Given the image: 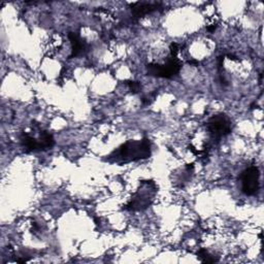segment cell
Returning a JSON list of instances; mask_svg holds the SVG:
<instances>
[{"mask_svg": "<svg viewBox=\"0 0 264 264\" xmlns=\"http://www.w3.org/2000/svg\"><path fill=\"white\" fill-rule=\"evenodd\" d=\"M151 156V141L148 138L141 140H129L115 150L107 160L116 163H128L147 159Z\"/></svg>", "mask_w": 264, "mask_h": 264, "instance_id": "obj_1", "label": "cell"}, {"mask_svg": "<svg viewBox=\"0 0 264 264\" xmlns=\"http://www.w3.org/2000/svg\"><path fill=\"white\" fill-rule=\"evenodd\" d=\"M156 191H157V188H156V185L153 181H143L140 185V188L132 196L131 200L127 203L124 209L132 212L146 210L153 202Z\"/></svg>", "mask_w": 264, "mask_h": 264, "instance_id": "obj_2", "label": "cell"}, {"mask_svg": "<svg viewBox=\"0 0 264 264\" xmlns=\"http://www.w3.org/2000/svg\"><path fill=\"white\" fill-rule=\"evenodd\" d=\"M182 68V62L177 57L171 56L164 64L150 63L147 65L148 76L156 78L172 79L176 77Z\"/></svg>", "mask_w": 264, "mask_h": 264, "instance_id": "obj_3", "label": "cell"}, {"mask_svg": "<svg viewBox=\"0 0 264 264\" xmlns=\"http://www.w3.org/2000/svg\"><path fill=\"white\" fill-rule=\"evenodd\" d=\"M207 126L213 140L216 141L231 133V121L225 114H218L210 118Z\"/></svg>", "mask_w": 264, "mask_h": 264, "instance_id": "obj_4", "label": "cell"}, {"mask_svg": "<svg viewBox=\"0 0 264 264\" xmlns=\"http://www.w3.org/2000/svg\"><path fill=\"white\" fill-rule=\"evenodd\" d=\"M259 170L257 166H250L242 174V190L246 195H255L259 189Z\"/></svg>", "mask_w": 264, "mask_h": 264, "instance_id": "obj_5", "label": "cell"}, {"mask_svg": "<svg viewBox=\"0 0 264 264\" xmlns=\"http://www.w3.org/2000/svg\"><path fill=\"white\" fill-rule=\"evenodd\" d=\"M162 9L163 5L160 2H135L131 4L132 15L136 19Z\"/></svg>", "mask_w": 264, "mask_h": 264, "instance_id": "obj_6", "label": "cell"}, {"mask_svg": "<svg viewBox=\"0 0 264 264\" xmlns=\"http://www.w3.org/2000/svg\"><path fill=\"white\" fill-rule=\"evenodd\" d=\"M68 40L70 41L71 44V55L70 57H78L83 55L87 50V44L84 42L78 33L75 32H69L68 33Z\"/></svg>", "mask_w": 264, "mask_h": 264, "instance_id": "obj_7", "label": "cell"}, {"mask_svg": "<svg viewBox=\"0 0 264 264\" xmlns=\"http://www.w3.org/2000/svg\"><path fill=\"white\" fill-rule=\"evenodd\" d=\"M20 140H21V145H22L23 149L25 150L26 152L43 151L40 139L29 135L28 133H25V132H23L22 133Z\"/></svg>", "mask_w": 264, "mask_h": 264, "instance_id": "obj_8", "label": "cell"}, {"mask_svg": "<svg viewBox=\"0 0 264 264\" xmlns=\"http://www.w3.org/2000/svg\"><path fill=\"white\" fill-rule=\"evenodd\" d=\"M39 139L41 141V146H42L43 151L51 149L55 145V140H54L53 135L47 131H41V135Z\"/></svg>", "mask_w": 264, "mask_h": 264, "instance_id": "obj_9", "label": "cell"}, {"mask_svg": "<svg viewBox=\"0 0 264 264\" xmlns=\"http://www.w3.org/2000/svg\"><path fill=\"white\" fill-rule=\"evenodd\" d=\"M197 258L203 263H215L219 261V258L211 255L209 253V251L206 249H200L197 252Z\"/></svg>", "mask_w": 264, "mask_h": 264, "instance_id": "obj_10", "label": "cell"}, {"mask_svg": "<svg viewBox=\"0 0 264 264\" xmlns=\"http://www.w3.org/2000/svg\"><path fill=\"white\" fill-rule=\"evenodd\" d=\"M126 85L128 86L129 90L132 93H138L141 90V85L138 82H134V81H127L126 82Z\"/></svg>", "mask_w": 264, "mask_h": 264, "instance_id": "obj_11", "label": "cell"}, {"mask_svg": "<svg viewBox=\"0 0 264 264\" xmlns=\"http://www.w3.org/2000/svg\"><path fill=\"white\" fill-rule=\"evenodd\" d=\"M179 52V45L176 43H173L171 44V56H175V57H177V53Z\"/></svg>", "mask_w": 264, "mask_h": 264, "instance_id": "obj_12", "label": "cell"}, {"mask_svg": "<svg viewBox=\"0 0 264 264\" xmlns=\"http://www.w3.org/2000/svg\"><path fill=\"white\" fill-rule=\"evenodd\" d=\"M216 28H217V25H216V24H212L211 26H208V31L209 32H214L216 30Z\"/></svg>", "mask_w": 264, "mask_h": 264, "instance_id": "obj_13", "label": "cell"}, {"mask_svg": "<svg viewBox=\"0 0 264 264\" xmlns=\"http://www.w3.org/2000/svg\"><path fill=\"white\" fill-rule=\"evenodd\" d=\"M189 64H198V62L194 61V60H191V61H189Z\"/></svg>", "mask_w": 264, "mask_h": 264, "instance_id": "obj_14", "label": "cell"}]
</instances>
